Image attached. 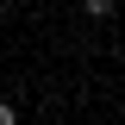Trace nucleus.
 Instances as JSON below:
<instances>
[{
	"mask_svg": "<svg viewBox=\"0 0 125 125\" xmlns=\"http://www.w3.org/2000/svg\"><path fill=\"white\" fill-rule=\"evenodd\" d=\"M0 125H19V119H13V106H6V100H0Z\"/></svg>",
	"mask_w": 125,
	"mask_h": 125,
	"instance_id": "f03ea898",
	"label": "nucleus"
},
{
	"mask_svg": "<svg viewBox=\"0 0 125 125\" xmlns=\"http://www.w3.org/2000/svg\"><path fill=\"white\" fill-rule=\"evenodd\" d=\"M81 6H88V19H106L113 13V0H81Z\"/></svg>",
	"mask_w": 125,
	"mask_h": 125,
	"instance_id": "f257e3e1",
	"label": "nucleus"
}]
</instances>
